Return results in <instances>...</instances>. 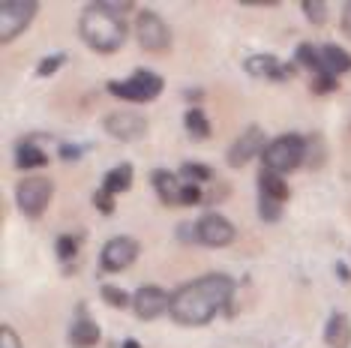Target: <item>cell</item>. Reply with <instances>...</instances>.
<instances>
[{
	"label": "cell",
	"instance_id": "6",
	"mask_svg": "<svg viewBox=\"0 0 351 348\" xmlns=\"http://www.w3.org/2000/svg\"><path fill=\"white\" fill-rule=\"evenodd\" d=\"M36 12H39L36 0H6V3H0V42L3 45L15 42V36H21L34 25Z\"/></svg>",
	"mask_w": 351,
	"mask_h": 348
},
{
	"label": "cell",
	"instance_id": "34",
	"mask_svg": "<svg viewBox=\"0 0 351 348\" xmlns=\"http://www.w3.org/2000/svg\"><path fill=\"white\" fill-rule=\"evenodd\" d=\"M58 153H60V160H63V162H78V160H82V153H84V147H82V145H69V141H63Z\"/></svg>",
	"mask_w": 351,
	"mask_h": 348
},
{
	"label": "cell",
	"instance_id": "36",
	"mask_svg": "<svg viewBox=\"0 0 351 348\" xmlns=\"http://www.w3.org/2000/svg\"><path fill=\"white\" fill-rule=\"evenodd\" d=\"M178 240H180V243H198L195 223H180V225H178Z\"/></svg>",
	"mask_w": 351,
	"mask_h": 348
},
{
	"label": "cell",
	"instance_id": "11",
	"mask_svg": "<svg viewBox=\"0 0 351 348\" xmlns=\"http://www.w3.org/2000/svg\"><path fill=\"white\" fill-rule=\"evenodd\" d=\"M102 126H106V132L117 141H138V138H145L150 129L147 117L138 112H111Z\"/></svg>",
	"mask_w": 351,
	"mask_h": 348
},
{
	"label": "cell",
	"instance_id": "8",
	"mask_svg": "<svg viewBox=\"0 0 351 348\" xmlns=\"http://www.w3.org/2000/svg\"><path fill=\"white\" fill-rule=\"evenodd\" d=\"M141 256V243L135 237H126V234H117L102 247L99 252V267L106 273H123L126 267L135 264V258Z\"/></svg>",
	"mask_w": 351,
	"mask_h": 348
},
{
	"label": "cell",
	"instance_id": "18",
	"mask_svg": "<svg viewBox=\"0 0 351 348\" xmlns=\"http://www.w3.org/2000/svg\"><path fill=\"white\" fill-rule=\"evenodd\" d=\"M258 195H267V199L285 204V201L291 199V186L285 184L282 174H274V171L261 169V171H258Z\"/></svg>",
	"mask_w": 351,
	"mask_h": 348
},
{
	"label": "cell",
	"instance_id": "15",
	"mask_svg": "<svg viewBox=\"0 0 351 348\" xmlns=\"http://www.w3.org/2000/svg\"><path fill=\"white\" fill-rule=\"evenodd\" d=\"M324 345L327 348H351V319L346 312H333L324 324Z\"/></svg>",
	"mask_w": 351,
	"mask_h": 348
},
{
	"label": "cell",
	"instance_id": "10",
	"mask_svg": "<svg viewBox=\"0 0 351 348\" xmlns=\"http://www.w3.org/2000/svg\"><path fill=\"white\" fill-rule=\"evenodd\" d=\"M195 232H198V243H202V247H210V249L228 247V243H234V237H237L234 223L217 210L204 213V216L195 223Z\"/></svg>",
	"mask_w": 351,
	"mask_h": 348
},
{
	"label": "cell",
	"instance_id": "38",
	"mask_svg": "<svg viewBox=\"0 0 351 348\" xmlns=\"http://www.w3.org/2000/svg\"><path fill=\"white\" fill-rule=\"evenodd\" d=\"M337 276L342 282H351V271H348V264H342V261H337Z\"/></svg>",
	"mask_w": 351,
	"mask_h": 348
},
{
	"label": "cell",
	"instance_id": "35",
	"mask_svg": "<svg viewBox=\"0 0 351 348\" xmlns=\"http://www.w3.org/2000/svg\"><path fill=\"white\" fill-rule=\"evenodd\" d=\"M99 3L106 6L108 12H114V15H126V12H132V10H135L132 0H99Z\"/></svg>",
	"mask_w": 351,
	"mask_h": 348
},
{
	"label": "cell",
	"instance_id": "40",
	"mask_svg": "<svg viewBox=\"0 0 351 348\" xmlns=\"http://www.w3.org/2000/svg\"><path fill=\"white\" fill-rule=\"evenodd\" d=\"M183 97L186 99H202V90H183Z\"/></svg>",
	"mask_w": 351,
	"mask_h": 348
},
{
	"label": "cell",
	"instance_id": "14",
	"mask_svg": "<svg viewBox=\"0 0 351 348\" xmlns=\"http://www.w3.org/2000/svg\"><path fill=\"white\" fill-rule=\"evenodd\" d=\"M150 184H154L159 201L165 204V208H174V204H180V189H183V180L178 171H169V169H156L150 174Z\"/></svg>",
	"mask_w": 351,
	"mask_h": 348
},
{
	"label": "cell",
	"instance_id": "4",
	"mask_svg": "<svg viewBox=\"0 0 351 348\" xmlns=\"http://www.w3.org/2000/svg\"><path fill=\"white\" fill-rule=\"evenodd\" d=\"M162 87H165L162 75L150 73V69H135V73L130 78H123V82L111 78L106 84V90L123 102H138V105H145V102H154L159 93H162Z\"/></svg>",
	"mask_w": 351,
	"mask_h": 348
},
{
	"label": "cell",
	"instance_id": "25",
	"mask_svg": "<svg viewBox=\"0 0 351 348\" xmlns=\"http://www.w3.org/2000/svg\"><path fill=\"white\" fill-rule=\"evenodd\" d=\"M282 210H285L282 201H274V199H267V195H258V219L261 223H279V219H282Z\"/></svg>",
	"mask_w": 351,
	"mask_h": 348
},
{
	"label": "cell",
	"instance_id": "37",
	"mask_svg": "<svg viewBox=\"0 0 351 348\" xmlns=\"http://www.w3.org/2000/svg\"><path fill=\"white\" fill-rule=\"evenodd\" d=\"M339 27H342V34H346L351 39V0L346 6H342V15H339Z\"/></svg>",
	"mask_w": 351,
	"mask_h": 348
},
{
	"label": "cell",
	"instance_id": "9",
	"mask_svg": "<svg viewBox=\"0 0 351 348\" xmlns=\"http://www.w3.org/2000/svg\"><path fill=\"white\" fill-rule=\"evenodd\" d=\"M265 147H267L265 129H261L258 123L246 126V129L241 132V136L234 138V145L228 147V153H226L228 169H243L246 162H252L255 156H261V153H265Z\"/></svg>",
	"mask_w": 351,
	"mask_h": 348
},
{
	"label": "cell",
	"instance_id": "22",
	"mask_svg": "<svg viewBox=\"0 0 351 348\" xmlns=\"http://www.w3.org/2000/svg\"><path fill=\"white\" fill-rule=\"evenodd\" d=\"M183 126H186L189 138H195V141H207V138H210V132H213L207 114L198 105H193V108H186V112H183Z\"/></svg>",
	"mask_w": 351,
	"mask_h": 348
},
{
	"label": "cell",
	"instance_id": "20",
	"mask_svg": "<svg viewBox=\"0 0 351 348\" xmlns=\"http://www.w3.org/2000/svg\"><path fill=\"white\" fill-rule=\"evenodd\" d=\"M322 60H324V69L333 78L351 73V54L342 45H322Z\"/></svg>",
	"mask_w": 351,
	"mask_h": 348
},
{
	"label": "cell",
	"instance_id": "30",
	"mask_svg": "<svg viewBox=\"0 0 351 348\" xmlns=\"http://www.w3.org/2000/svg\"><path fill=\"white\" fill-rule=\"evenodd\" d=\"M195 204H204V186L183 184V189H180V208H195Z\"/></svg>",
	"mask_w": 351,
	"mask_h": 348
},
{
	"label": "cell",
	"instance_id": "32",
	"mask_svg": "<svg viewBox=\"0 0 351 348\" xmlns=\"http://www.w3.org/2000/svg\"><path fill=\"white\" fill-rule=\"evenodd\" d=\"M309 87H313V93H333V90H339V78H333V75H313V82H309Z\"/></svg>",
	"mask_w": 351,
	"mask_h": 348
},
{
	"label": "cell",
	"instance_id": "28",
	"mask_svg": "<svg viewBox=\"0 0 351 348\" xmlns=\"http://www.w3.org/2000/svg\"><path fill=\"white\" fill-rule=\"evenodd\" d=\"M324 156H327V150H324L322 136L306 138V162L313 165V169H322V165H324Z\"/></svg>",
	"mask_w": 351,
	"mask_h": 348
},
{
	"label": "cell",
	"instance_id": "26",
	"mask_svg": "<svg viewBox=\"0 0 351 348\" xmlns=\"http://www.w3.org/2000/svg\"><path fill=\"white\" fill-rule=\"evenodd\" d=\"M99 295H102V303H108L111 310H126V306H132V297L117 286H102Z\"/></svg>",
	"mask_w": 351,
	"mask_h": 348
},
{
	"label": "cell",
	"instance_id": "16",
	"mask_svg": "<svg viewBox=\"0 0 351 348\" xmlns=\"http://www.w3.org/2000/svg\"><path fill=\"white\" fill-rule=\"evenodd\" d=\"M99 336H102L99 334V324L93 319H87L84 312L73 321V327H69V334H66V339H69V345H73V348H93L99 343Z\"/></svg>",
	"mask_w": 351,
	"mask_h": 348
},
{
	"label": "cell",
	"instance_id": "7",
	"mask_svg": "<svg viewBox=\"0 0 351 348\" xmlns=\"http://www.w3.org/2000/svg\"><path fill=\"white\" fill-rule=\"evenodd\" d=\"M135 36H138L141 51H147V54H165L171 49V27L154 10L138 12V18H135Z\"/></svg>",
	"mask_w": 351,
	"mask_h": 348
},
{
	"label": "cell",
	"instance_id": "3",
	"mask_svg": "<svg viewBox=\"0 0 351 348\" xmlns=\"http://www.w3.org/2000/svg\"><path fill=\"white\" fill-rule=\"evenodd\" d=\"M261 162H265L267 171L282 174V177L298 171L306 162V138L298 136V132H285V136L270 138L265 153H261Z\"/></svg>",
	"mask_w": 351,
	"mask_h": 348
},
{
	"label": "cell",
	"instance_id": "12",
	"mask_svg": "<svg viewBox=\"0 0 351 348\" xmlns=\"http://www.w3.org/2000/svg\"><path fill=\"white\" fill-rule=\"evenodd\" d=\"M132 310L141 321H154L171 310V295L159 286H141L132 295Z\"/></svg>",
	"mask_w": 351,
	"mask_h": 348
},
{
	"label": "cell",
	"instance_id": "39",
	"mask_svg": "<svg viewBox=\"0 0 351 348\" xmlns=\"http://www.w3.org/2000/svg\"><path fill=\"white\" fill-rule=\"evenodd\" d=\"M243 6H276V0H241Z\"/></svg>",
	"mask_w": 351,
	"mask_h": 348
},
{
	"label": "cell",
	"instance_id": "2",
	"mask_svg": "<svg viewBox=\"0 0 351 348\" xmlns=\"http://www.w3.org/2000/svg\"><path fill=\"white\" fill-rule=\"evenodd\" d=\"M126 34H130L126 18L123 15L108 12L99 0L97 3H87L82 18H78V36H82V42L87 45V49L97 51V54L121 51L123 42H126Z\"/></svg>",
	"mask_w": 351,
	"mask_h": 348
},
{
	"label": "cell",
	"instance_id": "19",
	"mask_svg": "<svg viewBox=\"0 0 351 348\" xmlns=\"http://www.w3.org/2000/svg\"><path fill=\"white\" fill-rule=\"evenodd\" d=\"M132 177H135L132 165L130 162H121V165H114L111 171H106V177H102V189L111 192V195L130 192V189H132Z\"/></svg>",
	"mask_w": 351,
	"mask_h": 348
},
{
	"label": "cell",
	"instance_id": "23",
	"mask_svg": "<svg viewBox=\"0 0 351 348\" xmlns=\"http://www.w3.org/2000/svg\"><path fill=\"white\" fill-rule=\"evenodd\" d=\"M180 180L183 184H198V186H207V184H213V169H207V165H202V162H183L180 165Z\"/></svg>",
	"mask_w": 351,
	"mask_h": 348
},
{
	"label": "cell",
	"instance_id": "13",
	"mask_svg": "<svg viewBox=\"0 0 351 348\" xmlns=\"http://www.w3.org/2000/svg\"><path fill=\"white\" fill-rule=\"evenodd\" d=\"M243 69L252 78H267V82H289V78H294V73H298V63H285V60H279L276 54H252V58H246Z\"/></svg>",
	"mask_w": 351,
	"mask_h": 348
},
{
	"label": "cell",
	"instance_id": "17",
	"mask_svg": "<svg viewBox=\"0 0 351 348\" xmlns=\"http://www.w3.org/2000/svg\"><path fill=\"white\" fill-rule=\"evenodd\" d=\"M43 165H49V153L34 138H21L15 145V169L30 171V169H43Z\"/></svg>",
	"mask_w": 351,
	"mask_h": 348
},
{
	"label": "cell",
	"instance_id": "29",
	"mask_svg": "<svg viewBox=\"0 0 351 348\" xmlns=\"http://www.w3.org/2000/svg\"><path fill=\"white\" fill-rule=\"evenodd\" d=\"M66 60H69V58H66V54H63V51H58V54H49V58H43V60H39L36 75H39V78H49V75L58 73V69H60Z\"/></svg>",
	"mask_w": 351,
	"mask_h": 348
},
{
	"label": "cell",
	"instance_id": "41",
	"mask_svg": "<svg viewBox=\"0 0 351 348\" xmlns=\"http://www.w3.org/2000/svg\"><path fill=\"white\" fill-rule=\"evenodd\" d=\"M121 348H141V343H135V339H126V343Z\"/></svg>",
	"mask_w": 351,
	"mask_h": 348
},
{
	"label": "cell",
	"instance_id": "1",
	"mask_svg": "<svg viewBox=\"0 0 351 348\" xmlns=\"http://www.w3.org/2000/svg\"><path fill=\"white\" fill-rule=\"evenodd\" d=\"M234 291L237 282L228 273H204L174 291L169 315L183 327H204L222 310H228Z\"/></svg>",
	"mask_w": 351,
	"mask_h": 348
},
{
	"label": "cell",
	"instance_id": "21",
	"mask_svg": "<svg viewBox=\"0 0 351 348\" xmlns=\"http://www.w3.org/2000/svg\"><path fill=\"white\" fill-rule=\"evenodd\" d=\"M294 63L303 69H309L313 75H330L324 69V60H322V49H315L313 42H300L298 51H294Z\"/></svg>",
	"mask_w": 351,
	"mask_h": 348
},
{
	"label": "cell",
	"instance_id": "31",
	"mask_svg": "<svg viewBox=\"0 0 351 348\" xmlns=\"http://www.w3.org/2000/svg\"><path fill=\"white\" fill-rule=\"evenodd\" d=\"M114 199L117 195H111V192H106V189H97V192H93V208H97L102 216H111V213H114Z\"/></svg>",
	"mask_w": 351,
	"mask_h": 348
},
{
	"label": "cell",
	"instance_id": "27",
	"mask_svg": "<svg viewBox=\"0 0 351 348\" xmlns=\"http://www.w3.org/2000/svg\"><path fill=\"white\" fill-rule=\"evenodd\" d=\"M300 10H303V15H306L309 25H315V27H322L327 21V3L324 0H303Z\"/></svg>",
	"mask_w": 351,
	"mask_h": 348
},
{
	"label": "cell",
	"instance_id": "33",
	"mask_svg": "<svg viewBox=\"0 0 351 348\" xmlns=\"http://www.w3.org/2000/svg\"><path fill=\"white\" fill-rule=\"evenodd\" d=\"M0 348H25V343H21L19 334H15L10 324H3V327H0Z\"/></svg>",
	"mask_w": 351,
	"mask_h": 348
},
{
	"label": "cell",
	"instance_id": "5",
	"mask_svg": "<svg viewBox=\"0 0 351 348\" xmlns=\"http://www.w3.org/2000/svg\"><path fill=\"white\" fill-rule=\"evenodd\" d=\"M54 199V184L49 177H25L15 184V208L21 216L39 219Z\"/></svg>",
	"mask_w": 351,
	"mask_h": 348
},
{
	"label": "cell",
	"instance_id": "24",
	"mask_svg": "<svg viewBox=\"0 0 351 348\" xmlns=\"http://www.w3.org/2000/svg\"><path fill=\"white\" fill-rule=\"evenodd\" d=\"M78 247H82V234H60L54 243V252L60 261H73L78 256Z\"/></svg>",
	"mask_w": 351,
	"mask_h": 348
}]
</instances>
